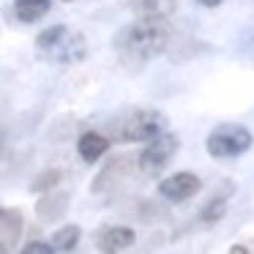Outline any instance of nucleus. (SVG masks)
Listing matches in <instances>:
<instances>
[{
	"label": "nucleus",
	"mask_w": 254,
	"mask_h": 254,
	"mask_svg": "<svg viewBox=\"0 0 254 254\" xmlns=\"http://www.w3.org/2000/svg\"><path fill=\"white\" fill-rule=\"evenodd\" d=\"M170 36L172 30L164 17H139L137 22H131L118 33L115 47L126 66H142L167 50Z\"/></svg>",
	"instance_id": "f257e3e1"
},
{
	"label": "nucleus",
	"mask_w": 254,
	"mask_h": 254,
	"mask_svg": "<svg viewBox=\"0 0 254 254\" xmlns=\"http://www.w3.org/2000/svg\"><path fill=\"white\" fill-rule=\"evenodd\" d=\"M36 52L44 61L52 63H79L88 55V44L79 33H74L66 25H52L36 36Z\"/></svg>",
	"instance_id": "f03ea898"
},
{
	"label": "nucleus",
	"mask_w": 254,
	"mask_h": 254,
	"mask_svg": "<svg viewBox=\"0 0 254 254\" xmlns=\"http://www.w3.org/2000/svg\"><path fill=\"white\" fill-rule=\"evenodd\" d=\"M164 115L159 110H134L115 123V139L121 142H150L164 134Z\"/></svg>",
	"instance_id": "7ed1b4c3"
},
{
	"label": "nucleus",
	"mask_w": 254,
	"mask_h": 254,
	"mask_svg": "<svg viewBox=\"0 0 254 254\" xmlns=\"http://www.w3.org/2000/svg\"><path fill=\"white\" fill-rule=\"evenodd\" d=\"M252 145H254L252 131L246 126H238V123H221L205 139V150L213 159H235V156L246 153Z\"/></svg>",
	"instance_id": "20e7f679"
},
{
	"label": "nucleus",
	"mask_w": 254,
	"mask_h": 254,
	"mask_svg": "<svg viewBox=\"0 0 254 254\" xmlns=\"http://www.w3.org/2000/svg\"><path fill=\"white\" fill-rule=\"evenodd\" d=\"M178 137L175 134H159L156 139H150L148 145H145V150L139 153V170L145 172V175H156V172H161L167 164H170V159L178 153Z\"/></svg>",
	"instance_id": "39448f33"
},
{
	"label": "nucleus",
	"mask_w": 254,
	"mask_h": 254,
	"mask_svg": "<svg viewBox=\"0 0 254 254\" xmlns=\"http://www.w3.org/2000/svg\"><path fill=\"white\" fill-rule=\"evenodd\" d=\"M199 189H202V181L194 172H175V175L164 178L159 183V194L164 199H170V202H186Z\"/></svg>",
	"instance_id": "423d86ee"
},
{
	"label": "nucleus",
	"mask_w": 254,
	"mask_h": 254,
	"mask_svg": "<svg viewBox=\"0 0 254 254\" xmlns=\"http://www.w3.org/2000/svg\"><path fill=\"white\" fill-rule=\"evenodd\" d=\"M134 230L131 227H101L99 232H96V249H99L101 254H121L126 252L128 246L134 243Z\"/></svg>",
	"instance_id": "0eeeda50"
},
{
	"label": "nucleus",
	"mask_w": 254,
	"mask_h": 254,
	"mask_svg": "<svg viewBox=\"0 0 254 254\" xmlns=\"http://www.w3.org/2000/svg\"><path fill=\"white\" fill-rule=\"evenodd\" d=\"M25 219L17 208H3L0 210V238H3V252L11 254L14 246H17L19 235H22Z\"/></svg>",
	"instance_id": "6e6552de"
},
{
	"label": "nucleus",
	"mask_w": 254,
	"mask_h": 254,
	"mask_svg": "<svg viewBox=\"0 0 254 254\" xmlns=\"http://www.w3.org/2000/svg\"><path fill=\"white\" fill-rule=\"evenodd\" d=\"M107 150H110V137H104V134H99V131H85L82 137L77 139V153H79V159L88 161V164L99 161Z\"/></svg>",
	"instance_id": "1a4fd4ad"
},
{
	"label": "nucleus",
	"mask_w": 254,
	"mask_h": 254,
	"mask_svg": "<svg viewBox=\"0 0 254 254\" xmlns=\"http://www.w3.org/2000/svg\"><path fill=\"white\" fill-rule=\"evenodd\" d=\"M14 11H17L19 22H39L44 19V14L50 11V0H14Z\"/></svg>",
	"instance_id": "9d476101"
},
{
	"label": "nucleus",
	"mask_w": 254,
	"mask_h": 254,
	"mask_svg": "<svg viewBox=\"0 0 254 254\" xmlns=\"http://www.w3.org/2000/svg\"><path fill=\"white\" fill-rule=\"evenodd\" d=\"M230 191H232V186H227L221 194H216L213 199H210L208 205L202 208V213H199V221L202 224H213V221H219L221 216H224V210H227V197H230Z\"/></svg>",
	"instance_id": "9b49d317"
},
{
	"label": "nucleus",
	"mask_w": 254,
	"mask_h": 254,
	"mask_svg": "<svg viewBox=\"0 0 254 254\" xmlns=\"http://www.w3.org/2000/svg\"><path fill=\"white\" fill-rule=\"evenodd\" d=\"M79 235H82V230H79L77 224H66L52 235V246H55L58 252H74L77 243H79Z\"/></svg>",
	"instance_id": "f8f14e48"
},
{
	"label": "nucleus",
	"mask_w": 254,
	"mask_h": 254,
	"mask_svg": "<svg viewBox=\"0 0 254 254\" xmlns=\"http://www.w3.org/2000/svg\"><path fill=\"white\" fill-rule=\"evenodd\" d=\"M172 6H175V0H134L139 17H164Z\"/></svg>",
	"instance_id": "ddd939ff"
},
{
	"label": "nucleus",
	"mask_w": 254,
	"mask_h": 254,
	"mask_svg": "<svg viewBox=\"0 0 254 254\" xmlns=\"http://www.w3.org/2000/svg\"><path fill=\"white\" fill-rule=\"evenodd\" d=\"M68 205V197H63V194H58V197H44L39 202V216L47 221L58 219V216L63 213V208Z\"/></svg>",
	"instance_id": "4468645a"
},
{
	"label": "nucleus",
	"mask_w": 254,
	"mask_h": 254,
	"mask_svg": "<svg viewBox=\"0 0 254 254\" xmlns=\"http://www.w3.org/2000/svg\"><path fill=\"white\" fill-rule=\"evenodd\" d=\"M61 178H63V172L61 170H47V172H41L39 178H36L33 183H30V189L33 191H44V194H50L52 189L61 183Z\"/></svg>",
	"instance_id": "2eb2a0df"
},
{
	"label": "nucleus",
	"mask_w": 254,
	"mask_h": 254,
	"mask_svg": "<svg viewBox=\"0 0 254 254\" xmlns=\"http://www.w3.org/2000/svg\"><path fill=\"white\" fill-rule=\"evenodd\" d=\"M58 249L52 246V243H44V241H30L22 246V252L19 254H55Z\"/></svg>",
	"instance_id": "dca6fc26"
},
{
	"label": "nucleus",
	"mask_w": 254,
	"mask_h": 254,
	"mask_svg": "<svg viewBox=\"0 0 254 254\" xmlns=\"http://www.w3.org/2000/svg\"><path fill=\"white\" fill-rule=\"evenodd\" d=\"M197 3H202L205 8H216V6L221 3V0H197Z\"/></svg>",
	"instance_id": "f3484780"
},
{
	"label": "nucleus",
	"mask_w": 254,
	"mask_h": 254,
	"mask_svg": "<svg viewBox=\"0 0 254 254\" xmlns=\"http://www.w3.org/2000/svg\"><path fill=\"white\" fill-rule=\"evenodd\" d=\"M230 254H249V249H243V246H232V249H230Z\"/></svg>",
	"instance_id": "a211bd4d"
},
{
	"label": "nucleus",
	"mask_w": 254,
	"mask_h": 254,
	"mask_svg": "<svg viewBox=\"0 0 254 254\" xmlns=\"http://www.w3.org/2000/svg\"><path fill=\"white\" fill-rule=\"evenodd\" d=\"M63 3H68V0H63Z\"/></svg>",
	"instance_id": "6ab92c4d"
}]
</instances>
